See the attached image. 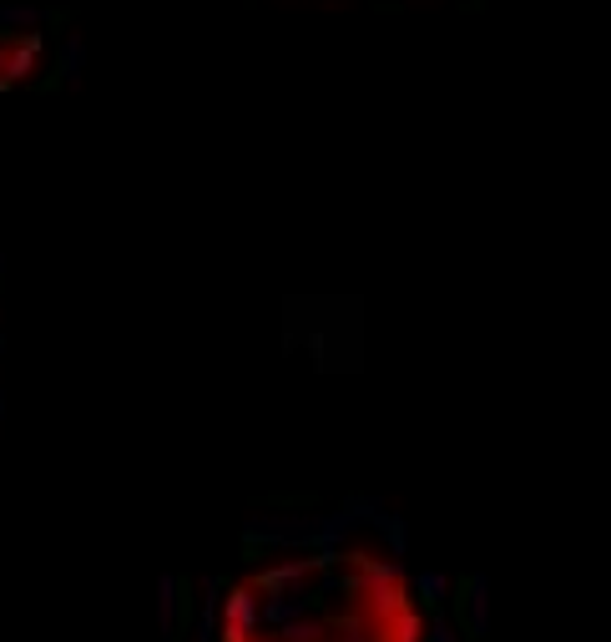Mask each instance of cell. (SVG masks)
Returning <instances> with one entry per match:
<instances>
[{
  "mask_svg": "<svg viewBox=\"0 0 611 642\" xmlns=\"http://www.w3.org/2000/svg\"><path fill=\"white\" fill-rule=\"evenodd\" d=\"M212 642H430V597L385 536L329 531L218 582Z\"/></svg>",
  "mask_w": 611,
  "mask_h": 642,
  "instance_id": "cell-1",
  "label": "cell"
}]
</instances>
